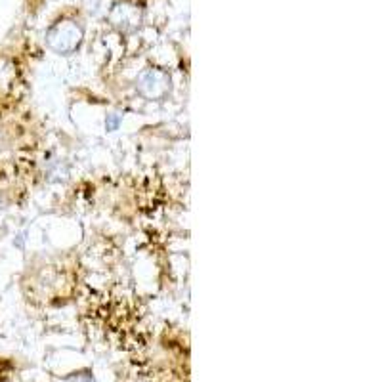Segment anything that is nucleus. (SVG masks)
Returning a JSON list of instances; mask_svg holds the SVG:
<instances>
[{
  "instance_id": "nucleus-1",
  "label": "nucleus",
  "mask_w": 382,
  "mask_h": 382,
  "mask_svg": "<svg viewBox=\"0 0 382 382\" xmlns=\"http://www.w3.org/2000/svg\"><path fill=\"white\" fill-rule=\"evenodd\" d=\"M48 36L58 50L66 52V50H73L81 42V29L73 21H63V24L56 25Z\"/></svg>"
}]
</instances>
